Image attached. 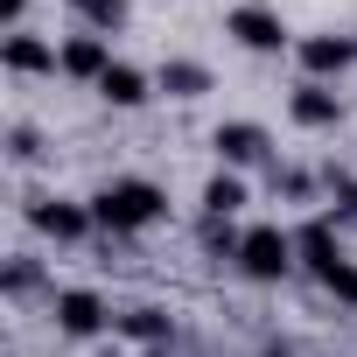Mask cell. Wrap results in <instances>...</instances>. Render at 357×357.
I'll return each instance as SVG.
<instances>
[{
  "instance_id": "obj_1",
  "label": "cell",
  "mask_w": 357,
  "mask_h": 357,
  "mask_svg": "<svg viewBox=\"0 0 357 357\" xmlns=\"http://www.w3.org/2000/svg\"><path fill=\"white\" fill-rule=\"evenodd\" d=\"M91 218H98V231H112V238L147 231V225L168 218V190L147 183V175H112V183H98V197H91Z\"/></svg>"
},
{
  "instance_id": "obj_2",
  "label": "cell",
  "mask_w": 357,
  "mask_h": 357,
  "mask_svg": "<svg viewBox=\"0 0 357 357\" xmlns=\"http://www.w3.org/2000/svg\"><path fill=\"white\" fill-rule=\"evenodd\" d=\"M231 266H238L245 280H259V287H273V280H287V273L301 266V259H294V231H280V225H252Z\"/></svg>"
},
{
  "instance_id": "obj_3",
  "label": "cell",
  "mask_w": 357,
  "mask_h": 357,
  "mask_svg": "<svg viewBox=\"0 0 357 357\" xmlns=\"http://www.w3.org/2000/svg\"><path fill=\"white\" fill-rule=\"evenodd\" d=\"M29 225H36L50 245H84V238L98 231L91 204H70V197H36V204H29Z\"/></svg>"
},
{
  "instance_id": "obj_4",
  "label": "cell",
  "mask_w": 357,
  "mask_h": 357,
  "mask_svg": "<svg viewBox=\"0 0 357 357\" xmlns=\"http://www.w3.org/2000/svg\"><path fill=\"white\" fill-rule=\"evenodd\" d=\"M211 147H218L225 168H259V161H273V133H266L259 119H225V126L211 133Z\"/></svg>"
},
{
  "instance_id": "obj_5",
  "label": "cell",
  "mask_w": 357,
  "mask_h": 357,
  "mask_svg": "<svg viewBox=\"0 0 357 357\" xmlns=\"http://www.w3.org/2000/svg\"><path fill=\"white\" fill-rule=\"evenodd\" d=\"M225 29H231V36H238L252 56H280V50H287V22H280L273 8H259V0L231 8V15H225Z\"/></svg>"
},
{
  "instance_id": "obj_6",
  "label": "cell",
  "mask_w": 357,
  "mask_h": 357,
  "mask_svg": "<svg viewBox=\"0 0 357 357\" xmlns=\"http://www.w3.org/2000/svg\"><path fill=\"white\" fill-rule=\"evenodd\" d=\"M56 70L98 91V77L112 70V43H105V36H91V29H77V36H63V43H56Z\"/></svg>"
},
{
  "instance_id": "obj_7",
  "label": "cell",
  "mask_w": 357,
  "mask_h": 357,
  "mask_svg": "<svg viewBox=\"0 0 357 357\" xmlns=\"http://www.w3.org/2000/svg\"><path fill=\"white\" fill-rule=\"evenodd\" d=\"M294 259H301L315 280L343 266V238H336V218H329V211H322V218H308V225H294Z\"/></svg>"
},
{
  "instance_id": "obj_8",
  "label": "cell",
  "mask_w": 357,
  "mask_h": 357,
  "mask_svg": "<svg viewBox=\"0 0 357 357\" xmlns=\"http://www.w3.org/2000/svg\"><path fill=\"white\" fill-rule=\"evenodd\" d=\"M50 315H56L63 336H98V329L112 322L105 294H91V287H63V294H50Z\"/></svg>"
},
{
  "instance_id": "obj_9",
  "label": "cell",
  "mask_w": 357,
  "mask_h": 357,
  "mask_svg": "<svg viewBox=\"0 0 357 357\" xmlns=\"http://www.w3.org/2000/svg\"><path fill=\"white\" fill-rule=\"evenodd\" d=\"M287 112H294V126H308V133H329V126L343 119V98H336V84H315V77H301V84L287 91Z\"/></svg>"
},
{
  "instance_id": "obj_10",
  "label": "cell",
  "mask_w": 357,
  "mask_h": 357,
  "mask_svg": "<svg viewBox=\"0 0 357 357\" xmlns=\"http://www.w3.org/2000/svg\"><path fill=\"white\" fill-rule=\"evenodd\" d=\"M294 56L315 84H329V77H343L357 63V36H308V43H294Z\"/></svg>"
},
{
  "instance_id": "obj_11",
  "label": "cell",
  "mask_w": 357,
  "mask_h": 357,
  "mask_svg": "<svg viewBox=\"0 0 357 357\" xmlns=\"http://www.w3.org/2000/svg\"><path fill=\"white\" fill-rule=\"evenodd\" d=\"M0 63H8L15 77H50L56 70V43L36 36V29H15L8 43H0Z\"/></svg>"
},
{
  "instance_id": "obj_12",
  "label": "cell",
  "mask_w": 357,
  "mask_h": 357,
  "mask_svg": "<svg viewBox=\"0 0 357 357\" xmlns=\"http://www.w3.org/2000/svg\"><path fill=\"white\" fill-rule=\"evenodd\" d=\"M147 91H154V77H147V70H133V63H112V70L98 77V98H105V105H119V112L147 105Z\"/></svg>"
},
{
  "instance_id": "obj_13",
  "label": "cell",
  "mask_w": 357,
  "mask_h": 357,
  "mask_svg": "<svg viewBox=\"0 0 357 357\" xmlns=\"http://www.w3.org/2000/svg\"><path fill=\"white\" fill-rule=\"evenodd\" d=\"M112 329H119L126 343H168V336H175V315H168V308H154V301H140V308L112 315Z\"/></svg>"
},
{
  "instance_id": "obj_14",
  "label": "cell",
  "mask_w": 357,
  "mask_h": 357,
  "mask_svg": "<svg viewBox=\"0 0 357 357\" xmlns=\"http://www.w3.org/2000/svg\"><path fill=\"white\" fill-rule=\"evenodd\" d=\"M245 204H252V190H245L238 168H218L211 183H204V218H238Z\"/></svg>"
},
{
  "instance_id": "obj_15",
  "label": "cell",
  "mask_w": 357,
  "mask_h": 357,
  "mask_svg": "<svg viewBox=\"0 0 357 357\" xmlns=\"http://www.w3.org/2000/svg\"><path fill=\"white\" fill-rule=\"evenodd\" d=\"M154 91H168V98H204V91H211V70L190 63V56H168V63L154 70Z\"/></svg>"
},
{
  "instance_id": "obj_16",
  "label": "cell",
  "mask_w": 357,
  "mask_h": 357,
  "mask_svg": "<svg viewBox=\"0 0 357 357\" xmlns=\"http://www.w3.org/2000/svg\"><path fill=\"white\" fill-rule=\"evenodd\" d=\"M70 8H77V22H84L91 36H105V43L126 29V0H70Z\"/></svg>"
},
{
  "instance_id": "obj_17",
  "label": "cell",
  "mask_w": 357,
  "mask_h": 357,
  "mask_svg": "<svg viewBox=\"0 0 357 357\" xmlns=\"http://www.w3.org/2000/svg\"><path fill=\"white\" fill-rule=\"evenodd\" d=\"M329 204H336V211H329L336 225H357V175H336V168H329Z\"/></svg>"
},
{
  "instance_id": "obj_18",
  "label": "cell",
  "mask_w": 357,
  "mask_h": 357,
  "mask_svg": "<svg viewBox=\"0 0 357 357\" xmlns=\"http://www.w3.org/2000/svg\"><path fill=\"white\" fill-rule=\"evenodd\" d=\"M322 287H329V301H336V308H350V315H357V266H350V259H343L336 273H322Z\"/></svg>"
},
{
  "instance_id": "obj_19",
  "label": "cell",
  "mask_w": 357,
  "mask_h": 357,
  "mask_svg": "<svg viewBox=\"0 0 357 357\" xmlns=\"http://www.w3.org/2000/svg\"><path fill=\"white\" fill-rule=\"evenodd\" d=\"M36 280H43V266H36V259H15V266H8V294H15V301H22Z\"/></svg>"
},
{
  "instance_id": "obj_20",
  "label": "cell",
  "mask_w": 357,
  "mask_h": 357,
  "mask_svg": "<svg viewBox=\"0 0 357 357\" xmlns=\"http://www.w3.org/2000/svg\"><path fill=\"white\" fill-rule=\"evenodd\" d=\"M8 154H15V161H36V154H43L36 126H15V133H8Z\"/></svg>"
},
{
  "instance_id": "obj_21",
  "label": "cell",
  "mask_w": 357,
  "mask_h": 357,
  "mask_svg": "<svg viewBox=\"0 0 357 357\" xmlns=\"http://www.w3.org/2000/svg\"><path fill=\"white\" fill-rule=\"evenodd\" d=\"M273 190H287L294 204H308V175L301 168H273Z\"/></svg>"
}]
</instances>
